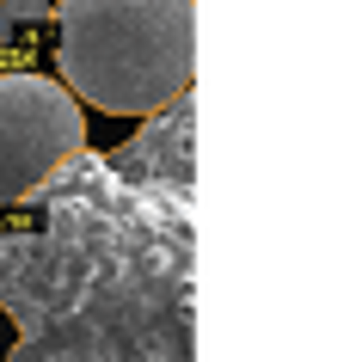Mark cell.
Instances as JSON below:
<instances>
[{"instance_id":"obj_1","label":"cell","mask_w":356,"mask_h":362,"mask_svg":"<svg viewBox=\"0 0 356 362\" xmlns=\"http://www.w3.org/2000/svg\"><path fill=\"white\" fill-rule=\"evenodd\" d=\"M6 362H197V197L74 153L0 228Z\"/></svg>"},{"instance_id":"obj_2","label":"cell","mask_w":356,"mask_h":362,"mask_svg":"<svg viewBox=\"0 0 356 362\" xmlns=\"http://www.w3.org/2000/svg\"><path fill=\"white\" fill-rule=\"evenodd\" d=\"M56 31L74 105L154 117L190 93L197 0H56Z\"/></svg>"},{"instance_id":"obj_3","label":"cell","mask_w":356,"mask_h":362,"mask_svg":"<svg viewBox=\"0 0 356 362\" xmlns=\"http://www.w3.org/2000/svg\"><path fill=\"white\" fill-rule=\"evenodd\" d=\"M74 153H86V117L68 86L43 74H0V209H19Z\"/></svg>"},{"instance_id":"obj_4","label":"cell","mask_w":356,"mask_h":362,"mask_svg":"<svg viewBox=\"0 0 356 362\" xmlns=\"http://www.w3.org/2000/svg\"><path fill=\"white\" fill-rule=\"evenodd\" d=\"M105 166L123 172L130 185L148 191H172V197H197V98L178 93L166 111L148 117V129L105 153Z\"/></svg>"}]
</instances>
